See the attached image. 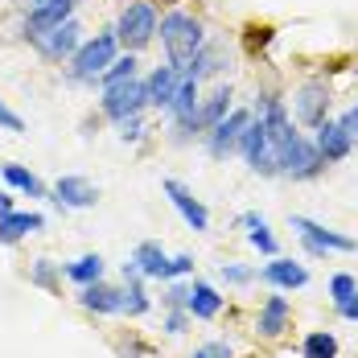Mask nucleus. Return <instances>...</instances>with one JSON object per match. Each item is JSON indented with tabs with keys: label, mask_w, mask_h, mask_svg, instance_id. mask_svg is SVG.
Wrapping results in <instances>:
<instances>
[{
	"label": "nucleus",
	"mask_w": 358,
	"mask_h": 358,
	"mask_svg": "<svg viewBox=\"0 0 358 358\" xmlns=\"http://www.w3.org/2000/svg\"><path fill=\"white\" fill-rule=\"evenodd\" d=\"M338 120H342V128H346V136H350V144L358 148V103H355L350 111H342Z\"/></svg>",
	"instance_id": "obj_37"
},
{
	"label": "nucleus",
	"mask_w": 358,
	"mask_h": 358,
	"mask_svg": "<svg viewBox=\"0 0 358 358\" xmlns=\"http://www.w3.org/2000/svg\"><path fill=\"white\" fill-rule=\"evenodd\" d=\"M231 99H235V95H231V87H227V83H218L215 91H210V95L202 99V108H198V124H202V136H206V132L215 128L218 120H227V115L235 111V103H231Z\"/></svg>",
	"instance_id": "obj_23"
},
{
	"label": "nucleus",
	"mask_w": 358,
	"mask_h": 358,
	"mask_svg": "<svg viewBox=\"0 0 358 358\" xmlns=\"http://www.w3.org/2000/svg\"><path fill=\"white\" fill-rule=\"evenodd\" d=\"M148 108V87H144V78H128V83H115L103 91V99H99V111L108 115L111 124H124V120H132V115H141Z\"/></svg>",
	"instance_id": "obj_5"
},
{
	"label": "nucleus",
	"mask_w": 358,
	"mask_h": 358,
	"mask_svg": "<svg viewBox=\"0 0 358 358\" xmlns=\"http://www.w3.org/2000/svg\"><path fill=\"white\" fill-rule=\"evenodd\" d=\"M41 227H45V218L37 215V210H13V215L0 218V243L13 248V243H21L25 235H34Z\"/></svg>",
	"instance_id": "obj_21"
},
{
	"label": "nucleus",
	"mask_w": 358,
	"mask_h": 358,
	"mask_svg": "<svg viewBox=\"0 0 358 358\" xmlns=\"http://www.w3.org/2000/svg\"><path fill=\"white\" fill-rule=\"evenodd\" d=\"M189 272H194V255H173V259H169V280L189 276Z\"/></svg>",
	"instance_id": "obj_36"
},
{
	"label": "nucleus",
	"mask_w": 358,
	"mask_h": 358,
	"mask_svg": "<svg viewBox=\"0 0 358 358\" xmlns=\"http://www.w3.org/2000/svg\"><path fill=\"white\" fill-rule=\"evenodd\" d=\"M222 66H227V45H222V41H206V45L198 50V58L185 66V74H194V78L202 83V78H215Z\"/></svg>",
	"instance_id": "obj_25"
},
{
	"label": "nucleus",
	"mask_w": 358,
	"mask_h": 358,
	"mask_svg": "<svg viewBox=\"0 0 358 358\" xmlns=\"http://www.w3.org/2000/svg\"><path fill=\"white\" fill-rule=\"evenodd\" d=\"M74 4H78V0H74Z\"/></svg>",
	"instance_id": "obj_45"
},
{
	"label": "nucleus",
	"mask_w": 358,
	"mask_h": 358,
	"mask_svg": "<svg viewBox=\"0 0 358 358\" xmlns=\"http://www.w3.org/2000/svg\"><path fill=\"white\" fill-rule=\"evenodd\" d=\"M120 58V37H115V29H103V34L87 37L78 50H74L71 58V78L74 83H99L103 74H108V66Z\"/></svg>",
	"instance_id": "obj_2"
},
{
	"label": "nucleus",
	"mask_w": 358,
	"mask_h": 358,
	"mask_svg": "<svg viewBox=\"0 0 358 358\" xmlns=\"http://www.w3.org/2000/svg\"><path fill=\"white\" fill-rule=\"evenodd\" d=\"M355 292H358V280L350 276V272H338V276L329 280V301H334L338 309H342V305H346V301H350Z\"/></svg>",
	"instance_id": "obj_30"
},
{
	"label": "nucleus",
	"mask_w": 358,
	"mask_h": 358,
	"mask_svg": "<svg viewBox=\"0 0 358 358\" xmlns=\"http://www.w3.org/2000/svg\"><path fill=\"white\" fill-rule=\"evenodd\" d=\"M71 13H74V0H54V4L29 8V13H25V41H34V37L50 34V29H58V25H66Z\"/></svg>",
	"instance_id": "obj_14"
},
{
	"label": "nucleus",
	"mask_w": 358,
	"mask_h": 358,
	"mask_svg": "<svg viewBox=\"0 0 358 358\" xmlns=\"http://www.w3.org/2000/svg\"><path fill=\"white\" fill-rule=\"evenodd\" d=\"M157 4H148V0H132V4H124L120 8V21H115V37H120V45L128 50V54H141L144 45L157 37Z\"/></svg>",
	"instance_id": "obj_3"
},
{
	"label": "nucleus",
	"mask_w": 358,
	"mask_h": 358,
	"mask_svg": "<svg viewBox=\"0 0 358 358\" xmlns=\"http://www.w3.org/2000/svg\"><path fill=\"white\" fill-rule=\"evenodd\" d=\"M157 37L165 45V58L185 74V66L198 58V50L206 45V34H202V21L189 17V13H165L161 25H157Z\"/></svg>",
	"instance_id": "obj_1"
},
{
	"label": "nucleus",
	"mask_w": 358,
	"mask_h": 358,
	"mask_svg": "<svg viewBox=\"0 0 358 358\" xmlns=\"http://www.w3.org/2000/svg\"><path fill=\"white\" fill-rule=\"evenodd\" d=\"M29 280H34L37 288H54V285H58V268H54L50 259H37V264H34V276H29Z\"/></svg>",
	"instance_id": "obj_33"
},
{
	"label": "nucleus",
	"mask_w": 358,
	"mask_h": 358,
	"mask_svg": "<svg viewBox=\"0 0 358 358\" xmlns=\"http://www.w3.org/2000/svg\"><path fill=\"white\" fill-rule=\"evenodd\" d=\"M292 115H296V124H305V128L317 132L325 120H329V87L317 83V78L301 83L296 95H292Z\"/></svg>",
	"instance_id": "obj_9"
},
{
	"label": "nucleus",
	"mask_w": 358,
	"mask_h": 358,
	"mask_svg": "<svg viewBox=\"0 0 358 358\" xmlns=\"http://www.w3.org/2000/svg\"><path fill=\"white\" fill-rule=\"evenodd\" d=\"M54 202L66 206V210H91L99 202V185H91V181L78 178V173H66V178L54 181Z\"/></svg>",
	"instance_id": "obj_13"
},
{
	"label": "nucleus",
	"mask_w": 358,
	"mask_h": 358,
	"mask_svg": "<svg viewBox=\"0 0 358 358\" xmlns=\"http://www.w3.org/2000/svg\"><path fill=\"white\" fill-rule=\"evenodd\" d=\"M165 305H169V309H185V305H189V285L165 280Z\"/></svg>",
	"instance_id": "obj_32"
},
{
	"label": "nucleus",
	"mask_w": 358,
	"mask_h": 358,
	"mask_svg": "<svg viewBox=\"0 0 358 358\" xmlns=\"http://www.w3.org/2000/svg\"><path fill=\"white\" fill-rule=\"evenodd\" d=\"M218 276H222L227 285H251L259 272H255V268H248V264H222V268H218Z\"/></svg>",
	"instance_id": "obj_31"
},
{
	"label": "nucleus",
	"mask_w": 358,
	"mask_h": 358,
	"mask_svg": "<svg viewBox=\"0 0 358 358\" xmlns=\"http://www.w3.org/2000/svg\"><path fill=\"white\" fill-rule=\"evenodd\" d=\"M0 178L8 181L13 189H21V194H29V198H45V181L29 173L25 165H17V161H8V165H0Z\"/></svg>",
	"instance_id": "obj_26"
},
{
	"label": "nucleus",
	"mask_w": 358,
	"mask_h": 358,
	"mask_svg": "<svg viewBox=\"0 0 358 358\" xmlns=\"http://www.w3.org/2000/svg\"><path fill=\"white\" fill-rule=\"evenodd\" d=\"M132 259H136V268L144 272V280H169V259L173 255H165V248L157 239H144L141 248L132 251Z\"/></svg>",
	"instance_id": "obj_20"
},
{
	"label": "nucleus",
	"mask_w": 358,
	"mask_h": 358,
	"mask_svg": "<svg viewBox=\"0 0 358 358\" xmlns=\"http://www.w3.org/2000/svg\"><path fill=\"white\" fill-rule=\"evenodd\" d=\"M313 144H317V152H322L325 165H338V161H346V157L355 152V144L346 136L342 120H325L322 128H317V136H313Z\"/></svg>",
	"instance_id": "obj_15"
},
{
	"label": "nucleus",
	"mask_w": 358,
	"mask_h": 358,
	"mask_svg": "<svg viewBox=\"0 0 358 358\" xmlns=\"http://www.w3.org/2000/svg\"><path fill=\"white\" fill-rule=\"evenodd\" d=\"M0 128H4V132H25V120H21L13 108H4V103H0Z\"/></svg>",
	"instance_id": "obj_35"
},
{
	"label": "nucleus",
	"mask_w": 358,
	"mask_h": 358,
	"mask_svg": "<svg viewBox=\"0 0 358 358\" xmlns=\"http://www.w3.org/2000/svg\"><path fill=\"white\" fill-rule=\"evenodd\" d=\"M288 222H292L296 239L305 243V251L317 255V259L329 255V251H358V243L350 235H338V231H329V227H322V222H313V218H305V215H292Z\"/></svg>",
	"instance_id": "obj_7"
},
{
	"label": "nucleus",
	"mask_w": 358,
	"mask_h": 358,
	"mask_svg": "<svg viewBox=\"0 0 358 358\" xmlns=\"http://www.w3.org/2000/svg\"><path fill=\"white\" fill-rule=\"evenodd\" d=\"M206 350L215 358H235V346H227V342H206Z\"/></svg>",
	"instance_id": "obj_39"
},
{
	"label": "nucleus",
	"mask_w": 358,
	"mask_h": 358,
	"mask_svg": "<svg viewBox=\"0 0 358 358\" xmlns=\"http://www.w3.org/2000/svg\"><path fill=\"white\" fill-rule=\"evenodd\" d=\"M13 210H17V206H13V194H8V189H0V218L13 215Z\"/></svg>",
	"instance_id": "obj_41"
},
{
	"label": "nucleus",
	"mask_w": 358,
	"mask_h": 358,
	"mask_svg": "<svg viewBox=\"0 0 358 358\" xmlns=\"http://www.w3.org/2000/svg\"><path fill=\"white\" fill-rule=\"evenodd\" d=\"M301 355L305 358H338V338L329 329H313L305 342H301Z\"/></svg>",
	"instance_id": "obj_28"
},
{
	"label": "nucleus",
	"mask_w": 358,
	"mask_h": 358,
	"mask_svg": "<svg viewBox=\"0 0 358 358\" xmlns=\"http://www.w3.org/2000/svg\"><path fill=\"white\" fill-rule=\"evenodd\" d=\"M78 305H83L87 313H124V288H111V285H103V280L83 285Z\"/></svg>",
	"instance_id": "obj_17"
},
{
	"label": "nucleus",
	"mask_w": 358,
	"mask_h": 358,
	"mask_svg": "<svg viewBox=\"0 0 358 358\" xmlns=\"http://www.w3.org/2000/svg\"><path fill=\"white\" fill-rule=\"evenodd\" d=\"M136 66H141V62H136V54H120V58H115V62L108 66V74L99 78V87L108 91V87H115V83H128V78H141V74H136Z\"/></svg>",
	"instance_id": "obj_29"
},
{
	"label": "nucleus",
	"mask_w": 358,
	"mask_h": 358,
	"mask_svg": "<svg viewBox=\"0 0 358 358\" xmlns=\"http://www.w3.org/2000/svg\"><path fill=\"white\" fill-rule=\"evenodd\" d=\"M41 4H54V0H29V8H41Z\"/></svg>",
	"instance_id": "obj_43"
},
{
	"label": "nucleus",
	"mask_w": 358,
	"mask_h": 358,
	"mask_svg": "<svg viewBox=\"0 0 358 358\" xmlns=\"http://www.w3.org/2000/svg\"><path fill=\"white\" fill-rule=\"evenodd\" d=\"M62 276L74 280V285H95V280H103V255L99 251H91V255H78L74 264L62 268Z\"/></svg>",
	"instance_id": "obj_27"
},
{
	"label": "nucleus",
	"mask_w": 358,
	"mask_h": 358,
	"mask_svg": "<svg viewBox=\"0 0 358 358\" xmlns=\"http://www.w3.org/2000/svg\"><path fill=\"white\" fill-rule=\"evenodd\" d=\"M178 83H181V71L173 62H165V66H152V74L144 78V87H148V108H165L173 103V95H178Z\"/></svg>",
	"instance_id": "obj_16"
},
{
	"label": "nucleus",
	"mask_w": 358,
	"mask_h": 358,
	"mask_svg": "<svg viewBox=\"0 0 358 358\" xmlns=\"http://www.w3.org/2000/svg\"><path fill=\"white\" fill-rule=\"evenodd\" d=\"M185 325H189V309H173V313L165 317V329H169V334H185Z\"/></svg>",
	"instance_id": "obj_38"
},
{
	"label": "nucleus",
	"mask_w": 358,
	"mask_h": 358,
	"mask_svg": "<svg viewBox=\"0 0 358 358\" xmlns=\"http://www.w3.org/2000/svg\"><path fill=\"white\" fill-rule=\"evenodd\" d=\"M161 189H165V198L173 202V210L185 218V227H189V231H198V235H206V231H210V210L189 194V185H181L178 178H165V181H161Z\"/></svg>",
	"instance_id": "obj_10"
},
{
	"label": "nucleus",
	"mask_w": 358,
	"mask_h": 358,
	"mask_svg": "<svg viewBox=\"0 0 358 358\" xmlns=\"http://www.w3.org/2000/svg\"><path fill=\"white\" fill-rule=\"evenodd\" d=\"M251 115H255V111L235 108L227 120H218L215 128L202 136V141H206V152H210L215 161H227V157H235V152H239V136H243V128L251 124Z\"/></svg>",
	"instance_id": "obj_8"
},
{
	"label": "nucleus",
	"mask_w": 358,
	"mask_h": 358,
	"mask_svg": "<svg viewBox=\"0 0 358 358\" xmlns=\"http://www.w3.org/2000/svg\"><path fill=\"white\" fill-rule=\"evenodd\" d=\"M141 355H144V350L136 346V342H132V346H120V358H141Z\"/></svg>",
	"instance_id": "obj_42"
},
{
	"label": "nucleus",
	"mask_w": 358,
	"mask_h": 358,
	"mask_svg": "<svg viewBox=\"0 0 358 358\" xmlns=\"http://www.w3.org/2000/svg\"><path fill=\"white\" fill-rule=\"evenodd\" d=\"M276 161H280V178H292V181H313L325 169L322 152L309 136H296L292 144H285L276 152Z\"/></svg>",
	"instance_id": "obj_6"
},
{
	"label": "nucleus",
	"mask_w": 358,
	"mask_h": 358,
	"mask_svg": "<svg viewBox=\"0 0 358 358\" xmlns=\"http://www.w3.org/2000/svg\"><path fill=\"white\" fill-rule=\"evenodd\" d=\"M239 157L251 165V173H259V178H280L276 148L268 141V128H264L259 115H251V124L243 128V136H239Z\"/></svg>",
	"instance_id": "obj_4"
},
{
	"label": "nucleus",
	"mask_w": 358,
	"mask_h": 358,
	"mask_svg": "<svg viewBox=\"0 0 358 358\" xmlns=\"http://www.w3.org/2000/svg\"><path fill=\"white\" fill-rule=\"evenodd\" d=\"M222 296H218V288L210 285V280H194L189 285V317H198V322H215L218 313H222Z\"/></svg>",
	"instance_id": "obj_19"
},
{
	"label": "nucleus",
	"mask_w": 358,
	"mask_h": 358,
	"mask_svg": "<svg viewBox=\"0 0 358 358\" xmlns=\"http://www.w3.org/2000/svg\"><path fill=\"white\" fill-rule=\"evenodd\" d=\"M259 280L272 285L276 292H292V288H305L309 285V268L296 264V259H285V255H272L264 268H259Z\"/></svg>",
	"instance_id": "obj_12"
},
{
	"label": "nucleus",
	"mask_w": 358,
	"mask_h": 358,
	"mask_svg": "<svg viewBox=\"0 0 358 358\" xmlns=\"http://www.w3.org/2000/svg\"><path fill=\"white\" fill-rule=\"evenodd\" d=\"M34 45H37V54L50 58V62H71L74 50L83 45V25L71 17L66 25H58V29H50V34L34 37Z\"/></svg>",
	"instance_id": "obj_11"
},
{
	"label": "nucleus",
	"mask_w": 358,
	"mask_h": 358,
	"mask_svg": "<svg viewBox=\"0 0 358 358\" xmlns=\"http://www.w3.org/2000/svg\"><path fill=\"white\" fill-rule=\"evenodd\" d=\"M239 227H248V243L255 251H264L268 259H272V255H280V243H276V235H272V227H268V218H264V215L243 210V215H239Z\"/></svg>",
	"instance_id": "obj_24"
},
{
	"label": "nucleus",
	"mask_w": 358,
	"mask_h": 358,
	"mask_svg": "<svg viewBox=\"0 0 358 358\" xmlns=\"http://www.w3.org/2000/svg\"><path fill=\"white\" fill-rule=\"evenodd\" d=\"M288 296H280V292H272L264 305H259V317H255V329H259V338H280L288 329Z\"/></svg>",
	"instance_id": "obj_18"
},
{
	"label": "nucleus",
	"mask_w": 358,
	"mask_h": 358,
	"mask_svg": "<svg viewBox=\"0 0 358 358\" xmlns=\"http://www.w3.org/2000/svg\"><path fill=\"white\" fill-rule=\"evenodd\" d=\"M338 313H342L346 322H358V292L350 296V301H346V305H342V309H338Z\"/></svg>",
	"instance_id": "obj_40"
},
{
	"label": "nucleus",
	"mask_w": 358,
	"mask_h": 358,
	"mask_svg": "<svg viewBox=\"0 0 358 358\" xmlns=\"http://www.w3.org/2000/svg\"><path fill=\"white\" fill-rule=\"evenodd\" d=\"M198 108H202V83H198L194 74H181L178 95H173V103H169L173 124H178V120H198Z\"/></svg>",
	"instance_id": "obj_22"
},
{
	"label": "nucleus",
	"mask_w": 358,
	"mask_h": 358,
	"mask_svg": "<svg viewBox=\"0 0 358 358\" xmlns=\"http://www.w3.org/2000/svg\"><path fill=\"white\" fill-rule=\"evenodd\" d=\"M141 136H144V120H141V115H132V120H124V124H120V141L136 144Z\"/></svg>",
	"instance_id": "obj_34"
},
{
	"label": "nucleus",
	"mask_w": 358,
	"mask_h": 358,
	"mask_svg": "<svg viewBox=\"0 0 358 358\" xmlns=\"http://www.w3.org/2000/svg\"><path fill=\"white\" fill-rule=\"evenodd\" d=\"M194 358H215V355H210V350H206V346H202V350H198V355H194Z\"/></svg>",
	"instance_id": "obj_44"
}]
</instances>
